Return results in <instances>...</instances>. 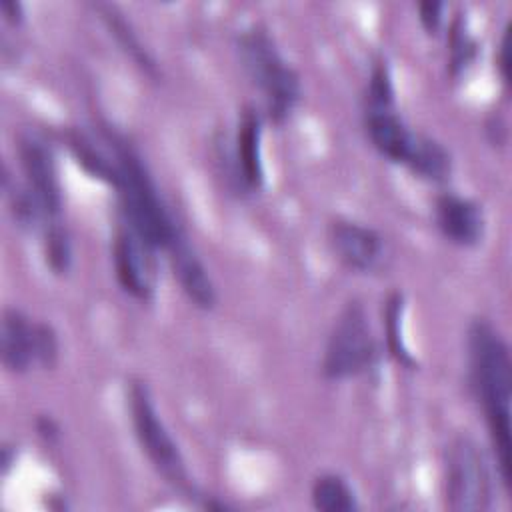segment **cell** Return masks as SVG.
I'll use <instances>...</instances> for the list:
<instances>
[{"instance_id": "cell-1", "label": "cell", "mask_w": 512, "mask_h": 512, "mask_svg": "<svg viewBox=\"0 0 512 512\" xmlns=\"http://www.w3.org/2000/svg\"><path fill=\"white\" fill-rule=\"evenodd\" d=\"M470 388L488 428L498 476L506 490L512 482V360L510 348L498 328L488 320H474L468 328Z\"/></svg>"}, {"instance_id": "cell-2", "label": "cell", "mask_w": 512, "mask_h": 512, "mask_svg": "<svg viewBox=\"0 0 512 512\" xmlns=\"http://www.w3.org/2000/svg\"><path fill=\"white\" fill-rule=\"evenodd\" d=\"M114 176L110 186L116 190L120 218L144 236L156 250H168L184 230L166 206L142 156L130 142L114 132Z\"/></svg>"}, {"instance_id": "cell-3", "label": "cell", "mask_w": 512, "mask_h": 512, "mask_svg": "<svg viewBox=\"0 0 512 512\" xmlns=\"http://www.w3.org/2000/svg\"><path fill=\"white\" fill-rule=\"evenodd\" d=\"M236 52L248 80L262 96L266 118L282 126L302 98L300 74L286 62L270 32L260 24L238 34Z\"/></svg>"}, {"instance_id": "cell-4", "label": "cell", "mask_w": 512, "mask_h": 512, "mask_svg": "<svg viewBox=\"0 0 512 512\" xmlns=\"http://www.w3.org/2000/svg\"><path fill=\"white\" fill-rule=\"evenodd\" d=\"M442 486L446 508L458 512L488 510L494 502L490 458L470 436H456L444 452Z\"/></svg>"}, {"instance_id": "cell-5", "label": "cell", "mask_w": 512, "mask_h": 512, "mask_svg": "<svg viewBox=\"0 0 512 512\" xmlns=\"http://www.w3.org/2000/svg\"><path fill=\"white\" fill-rule=\"evenodd\" d=\"M378 362V342L374 338L366 308L350 300L336 316L328 334L322 374L326 380H348L372 370Z\"/></svg>"}, {"instance_id": "cell-6", "label": "cell", "mask_w": 512, "mask_h": 512, "mask_svg": "<svg viewBox=\"0 0 512 512\" xmlns=\"http://www.w3.org/2000/svg\"><path fill=\"white\" fill-rule=\"evenodd\" d=\"M126 400L134 436L154 470L174 488L190 490L184 456L160 418L148 386L142 380H130Z\"/></svg>"}, {"instance_id": "cell-7", "label": "cell", "mask_w": 512, "mask_h": 512, "mask_svg": "<svg viewBox=\"0 0 512 512\" xmlns=\"http://www.w3.org/2000/svg\"><path fill=\"white\" fill-rule=\"evenodd\" d=\"M2 364L10 374H24L30 368H52L58 362L60 342L48 322H38L18 308H6L0 328Z\"/></svg>"}, {"instance_id": "cell-8", "label": "cell", "mask_w": 512, "mask_h": 512, "mask_svg": "<svg viewBox=\"0 0 512 512\" xmlns=\"http://www.w3.org/2000/svg\"><path fill=\"white\" fill-rule=\"evenodd\" d=\"M364 130L382 158L408 168L414 176L424 168L434 146V138L412 130L394 104H364Z\"/></svg>"}, {"instance_id": "cell-9", "label": "cell", "mask_w": 512, "mask_h": 512, "mask_svg": "<svg viewBox=\"0 0 512 512\" xmlns=\"http://www.w3.org/2000/svg\"><path fill=\"white\" fill-rule=\"evenodd\" d=\"M112 266L118 286L138 302L156 296L158 264L156 248L120 218L112 236Z\"/></svg>"}, {"instance_id": "cell-10", "label": "cell", "mask_w": 512, "mask_h": 512, "mask_svg": "<svg viewBox=\"0 0 512 512\" xmlns=\"http://www.w3.org/2000/svg\"><path fill=\"white\" fill-rule=\"evenodd\" d=\"M222 158L226 162V176L230 184H234L236 192L252 194L264 186L262 114L256 108H242L234 136L224 140Z\"/></svg>"}, {"instance_id": "cell-11", "label": "cell", "mask_w": 512, "mask_h": 512, "mask_svg": "<svg viewBox=\"0 0 512 512\" xmlns=\"http://www.w3.org/2000/svg\"><path fill=\"white\" fill-rule=\"evenodd\" d=\"M16 156L22 172V182L42 202L46 212L60 220L62 214V184L52 146L34 132H24L16 142Z\"/></svg>"}, {"instance_id": "cell-12", "label": "cell", "mask_w": 512, "mask_h": 512, "mask_svg": "<svg viewBox=\"0 0 512 512\" xmlns=\"http://www.w3.org/2000/svg\"><path fill=\"white\" fill-rule=\"evenodd\" d=\"M328 244L336 258L352 272L374 274L388 260V246L382 234L356 220H332L328 226Z\"/></svg>"}, {"instance_id": "cell-13", "label": "cell", "mask_w": 512, "mask_h": 512, "mask_svg": "<svg viewBox=\"0 0 512 512\" xmlns=\"http://www.w3.org/2000/svg\"><path fill=\"white\" fill-rule=\"evenodd\" d=\"M434 222L438 232L458 248H474L486 232L482 206L454 192H444L434 200Z\"/></svg>"}, {"instance_id": "cell-14", "label": "cell", "mask_w": 512, "mask_h": 512, "mask_svg": "<svg viewBox=\"0 0 512 512\" xmlns=\"http://www.w3.org/2000/svg\"><path fill=\"white\" fill-rule=\"evenodd\" d=\"M166 254H168L172 274L178 280L184 296L192 302V306H196L200 310H212L218 300L216 286H214L204 262L198 258L196 250L188 242L186 234L180 236L166 250Z\"/></svg>"}, {"instance_id": "cell-15", "label": "cell", "mask_w": 512, "mask_h": 512, "mask_svg": "<svg viewBox=\"0 0 512 512\" xmlns=\"http://www.w3.org/2000/svg\"><path fill=\"white\" fill-rule=\"evenodd\" d=\"M96 12L106 24L108 32L116 38L120 48L130 56V60L150 78H158V66L152 54L142 46L138 34L130 26V22L124 18V14L112 6V4H96Z\"/></svg>"}, {"instance_id": "cell-16", "label": "cell", "mask_w": 512, "mask_h": 512, "mask_svg": "<svg viewBox=\"0 0 512 512\" xmlns=\"http://www.w3.org/2000/svg\"><path fill=\"white\" fill-rule=\"evenodd\" d=\"M310 500L320 512H352L358 508L354 488L338 472H324L316 476L310 488Z\"/></svg>"}, {"instance_id": "cell-17", "label": "cell", "mask_w": 512, "mask_h": 512, "mask_svg": "<svg viewBox=\"0 0 512 512\" xmlns=\"http://www.w3.org/2000/svg\"><path fill=\"white\" fill-rule=\"evenodd\" d=\"M42 254L46 266L56 276H66L74 262V250H72V238L62 220L50 222L42 230Z\"/></svg>"}, {"instance_id": "cell-18", "label": "cell", "mask_w": 512, "mask_h": 512, "mask_svg": "<svg viewBox=\"0 0 512 512\" xmlns=\"http://www.w3.org/2000/svg\"><path fill=\"white\" fill-rule=\"evenodd\" d=\"M402 310H404V300L402 294L394 292L388 296L386 304H384V334H386V348L390 352V356L406 366V368H414L416 360L410 354L408 346L404 344V336H402Z\"/></svg>"}, {"instance_id": "cell-19", "label": "cell", "mask_w": 512, "mask_h": 512, "mask_svg": "<svg viewBox=\"0 0 512 512\" xmlns=\"http://www.w3.org/2000/svg\"><path fill=\"white\" fill-rule=\"evenodd\" d=\"M448 32H450V40H448L450 74L458 76L472 64L476 56V42L464 28L462 18H454L452 24L448 26Z\"/></svg>"}, {"instance_id": "cell-20", "label": "cell", "mask_w": 512, "mask_h": 512, "mask_svg": "<svg viewBox=\"0 0 512 512\" xmlns=\"http://www.w3.org/2000/svg\"><path fill=\"white\" fill-rule=\"evenodd\" d=\"M416 10H418V20H420L422 28L426 30V34L436 36L444 28L446 4H442V2H420L416 6Z\"/></svg>"}, {"instance_id": "cell-21", "label": "cell", "mask_w": 512, "mask_h": 512, "mask_svg": "<svg viewBox=\"0 0 512 512\" xmlns=\"http://www.w3.org/2000/svg\"><path fill=\"white\" fill-rule=\"evenodd\" d=\"M498 68H500L502 80L508 84V78H510V30L508 28H504L498 44Z\"/></svg>"}, {"instance_id": "cell-22", "label": "cell", "mask_w": 512, "mask_h": 512, "mask_svg": "<svg viewBox=\"0 0 512 512\" xmlns=\"http://www.w3.org/2000/svg\"><path fill=\"white\" fill-rule=\"evenodd\" d=\"M0 10L4 14V20L12 26H20L24 20V6L18 0H4L0 2Z\"/></svg>"}, {"instance_id": "cell-23", "label": "cell", "mask_w": 512, "mask_h": 512, "mask_svg": "<svg viewBox=\"0 0 512 512\" xmlns=\"http://www.w3.org/2000/svg\"><path fill=\"white\" fill-rule=\"evenodd\" d=\"M36 430H38V434L46 440V442H52V440H56L58 438V426H56V422L50 418V416H42V418H38L36 420Z\"/></svg>"}, {"instance_id": "cell-24", "label": "cell", "mask_w": 512, "mask_h": 512, "mask_svg": "<svg viewBox=\"0 0 512 512\" xmlns=\"http://www.w3.org/2000/svg\"><path fill=\"white\" fill-rule=\"evenodd\" d=\"M14 462H16V450H14V446L4 444V448H2V472L6 474L8 468H10V464H14Z\"/></svg>"}]
</instances>
